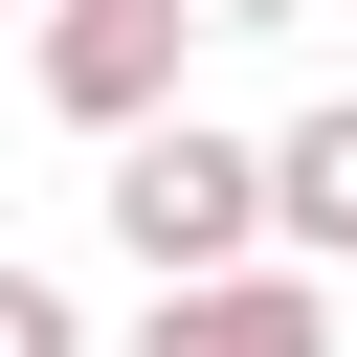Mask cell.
<instances>
[{
  "label": "cell",
  "instance_id": "6da1fadb",
  "mask_svg": "<svg viewBox=\"0 0 357 357\" xmlns=\"http://www.w3.org/2000/svg\"><path fill=\"white\" fill-rule=\"evenodd\" d=\"M112 245L178 290V268H268V156L245 134H201V112H156V134H112Z\"/></svg>",
  "mask_w": 357,
  "mask_h": 357
},
{
  "label": "cell",
  "instance_id": "7a4b0ae2",
  "mask_svg": "<svg viewBox=\"0 0 357 357\" xmlns=\"http://www.w3.org/2000/svg\"><path fill=\"white\" fill-rule=\"evenodd\" d=\"M178 22L201 0H45V112L67 134H156L178 112Z\"/></svg>",
  "mask_w": 357,
  "mask_h": 357
},
{
  "label": "cell",
  "instance_id": "3957f363",
  "mask_svg": "<svg viewBox=\"0 0 357 357\" xmlns=\"http://www.w3.org/2000/svg\"><path fill=\"white\" fill-rule=\"evenodd\" d=\"M134 357H335V290L312 268H178Z\"/></svg>",
  "mask_w": 357,
  "mask_h": 357
},
{
  "label": "cell",
  "instance_id": "277c9868",
  "mask_svg": "<svg viewBox=\"0 0 357 357\" xmlns=\"http://www.w3.org/2000/svg\"><path fill=\"white\" fill-rule=\"evenodd\" d=\"M268 245H290V268H357V89L268 134Z\"/></svg>",
  "mask_w": 357,
  "mask_h": 357
},
{
  "label": "cell",
  "instance_id": "5b68a950",
  "mask_svg": "<svg viewBox=\"0 0 357 357\" xmlns=\"http://www.w3.org/2000/svg\"><path fill=\"white\" fill-rule=\"evenodd\" d=\"M0 357H89V335H67V290H45V268H0Z\"/></svg>",
  "mask_w": 357,
  "mask_h": 357
}]
</instances>
